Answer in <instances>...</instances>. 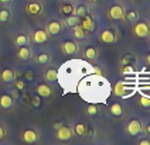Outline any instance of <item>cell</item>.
Wrapping results in <instances>:
<instances>
[{"mask_svg":"<svg viewBox=\"0 0 150 145\" xmlns=\"http://www.w3.org/2000/svg\"><path fill=\"white\" fill-rule=\"evenodd\" d=\"M72 135H74V131L68 125H64V124H61L57 128V132H55V137H57L58 141H68V139L72 138Z\"/></svg>","mask_w":150,"mask_h":145,"instance_id":"3","label":"cell"},{"mask_svg":"<svg viewBox=\"0 0 150 145\" xmlns=\"http://www.w3.org/2000/svg\"><path fill=\"white\" fill-rule=\"evenodd\" d=\"M33 41L35 44H44L48 41V33L45 30H35L33 33Z\"/></svg>","mask_w":150,"mask_h":145,"instance_id":"13","label":"cell"},{"mask_svg":"<svg viewBox=\"0 0 150 145\" xmlns=\"http://www.w3.org/2000/svg\"><path fill=\"white\" fill-rule=\"evenodd\" d=\"M59 1H62V3H65V1H72V0H59Z\"/></svg>","mask_w":150,"mask_h":145,"instance_id":"42","label":"cell"},{"mask_svg":"<svg viewBox=\"0 0 150 145\" xmlns=\"http://www.w3.org/2000/svg\"><path fill=\"white\" fill-rule=\"evenodd\" d=\"M146 62H147V65L150 66V54L149 55H146Z\"/></svg>","mask_w":150,"mask_h":145,"instance_id":"41","label":"cell"},{"mask_svg":"<svg viewBox=\"0 0 150 145\" xmlns=\"http://www.w3.org/2000/svg\"><path fill=\"white\" fill-rule=\"evenodd\" d=\"M133 33L139 38H147L150 35V24L147 21H136L133 24Z\"/></svg>","mask_w":150,"mask_h":145,"instance_id":"1","label":"cell"},{"mask_svg":"<svg viewBox=\"0 0 150 145\" xmlns=\"http://www.w3.org/2000/svg\"><path fill=\"white\" fill-rule=\"evenodd\" d=\"M143 130H144V131H146V132H147V134L150 135V124H147V125H146V127L143 128Z\"/></svg>","mask_w":150,"mask_h":145,"instance_id":"38","label":"cell"},{"mask_svg":"<svg viewBox=\"0 0 150 145\" xmlns=\"http://www.w3.org/2000/svg\"><path fill=\"white\" fill-rule=\"evenodd\" d=\"M126 131H127L129 135H132V137H136V135H139V134H142L143 132L142 123H140L139 120H130V121L127 123Z\"/></svg>","mask_w":150,"mask_h":145,"instance_id":"4","label":"cell"},{"mask_svg":"<svg viewBox=\"0 0 150 145\" xmlns=\"http://www.w3.org/2000/svg\"><path fill=\"white\" fill-rule=\"evenodd\" d=\"M0 79L4 82V83H13L16 80V72L11 68H6L1 70L0 73Z\"/></svg>","mask_w":150,"mask_h":145,"instance_id":"10","label":"cell"},{"mask_svg":"<svg viewBox=\"0 0 150 145\" xmlns=\"http://www.w3.org/2000/svg\"><path fill=\"white\" fill-rule=\"evenodd\" d=\"M139 145H150V139H140Z\"/></svg>","mask_w":150,"mask_h":145,"instance_id":"37","label":"cell"},{"mask_svg":"<svg viewBox=\"0 0 150 145\" xmlns=\"http://www.w3.org/2000/svg\"><path fill=\"white\" fill-rule=\"evenodd\" d=\"M75 134L78 137H85L86 135V132H88V127L83 124V123H79V124H76L75 125Z\"/></svg>","mask_w":150,"mask_h":145,"instance_id":"25","label":"cell"},{"mask_svg":"<svg viewBox=\"0 0 150 145\" xmlns=\"http://www.w3.org/2000/svg\"><path fill=\"white\" fill-rule=\"evenodd\" d=\"M44 79L47 80V82H55V80H58V70L57 69H47L45 70V73H44Z\"/></svg>","mask_w":150,"mask_h":145,"instance_id":"19","label":"cell"},{"mask_svg":"<svg viewBox=\"0 0 150 145\" xmlns=\"http://www.w3.org/2000/svg\"><path fill=\"white\" fill-rule=\"evenodd\" d=\"M72 28H74L72 34H74L75 38H78V40H83V38L86 37V31H85L79 24H78V26H75V27H72Z\"/></svg>","mask_w":150,"mask_h":145,"instance_id":"24","label":"cell"},{"mask_svg":"<svg viewBox=\"0 0 150 145\" xmlns=\"http://www.w3.org/2000/svg\"><path fill=\"white\" fill-rule=\"evenodd\" d=\"M16 89H18V90H25V83L23 82V80H17L16 82Z\"/></svg>","mask_w":150,"mask_h":145,"instance_id":"34","label":"cell"},{"mask_svg":"<svg viewBox=\"0 0 150 145\" xmlns=\"http://www.w3.org/2000/svg\"><path fill=\"white\" fill-rule=\"evenodd\" d=\"M116 40H117V34H116V30H113V28L103 30V31L99 34V41L103 44H106V45L115 44Z\"/></svg>","mask_w":150,"mask_h":145,"instance_id":"2","label":"cell"},{"mask_svg":"<svg viewBox=\"0 0 150 145\" xmlns=\"http://www.w3.org/2000/svg\"><path fill=\"white\" fill-rule=\"evenodd\" d=\"M110 113H112L113 116H116V117H120V116H123V107H122L119 103H113V104L110 106Z\"/></svg>","mask_w":150,"mask_h":145,"instance_id":"26","label":"cell"},{"mask_svg":"<svg viewBox=\"0 0 150 145\" xmlns=\"http://www.w3.org/2000/svg\"><path fill=\"white\" fill-rule=\"evenodd\" d=\"M25 11H27V14H30V16H38L42 11V6L38 1H30V3L25 6Z\"/></svg>","mask_w":150,"mask_h":145,"instance_id":"11","label":"cell"},{"mask_svg":"<svg viewBox=\"0 0 150 145\" xmlns=\"http://www.w3.org/2000/svg\"><path fill=\"white\" fill-rule=\"evenodd\" d=\"M81 23V17H78L76 14H71V16H67L65 17V20H64V26H67V27H75V26H78Z\"/></svg>","mask_w":150,"mask_h":145,"instance_id":"18","label":"cell"},{"mask_svg":"<svg viewBox=\"0 0 150 145\" xmlns=\"http://www.w3.org/2000/svg\"><path fill=\"white\" fill-rule=\"evenodd\" d=\"M75 9H76V7H75L71 1H65V3L59 7V13L67 17V16H71V14H75Z\"/></svg>","mask_w":150,"mask_h":145,"instance_id":"15","label":"cell"},{"mask_svg":"<svg viewBox=\"0 0 150 145\" xmlns=\"http://www.w3.org/2000/svg\"><path fill=\"white\" fill-rule=\"evenodd\" d=\"M35 61H37V63H40V65H48L51 62V56L48 54L42 52V54H38V55H37Z\"/></svg>","mask_w":150,"mask_h":145,"instance_id":"23","label":"cell"},{"mask_svg":"<svg viewBox=\"0 0 150 145\" xmlns=\"http://www.w3.org/2000/svg\"><path fill=\"white\" fill-rule=\"evenodd\" d=\"M139 103H140V106H143V107H150V97L149 96H142Z\"/></svg>","mask_w":150,"mask_h":145,"instance_id":"30","label":"cell"},{"mask_svg":"<svg viewBox=\"0 0 150 145\" xmlns=\"http://www.w3.org/2000/svg\"><path fill=\"white\" fill-rule=\"evenodd\" d=\"M85 113H86L88 116H96V114H99V107L95 106V104H89V106H86Z\"/></svg>","mask_w":150,"mask_h":145,"instance_id":"28","label":"cell"},{"mask_svg":"<svg viewBox=\"0 0 150 145\" xmlns=\"http://www.w3.org/2000/svg\"><path fill=\"white\" fill-rule=\"evenodd\" d=\"M83 55H85V58H86V59H95V58H98L99 52H98V49H96L95 47H89V48H86V49H85Z\"/></svg>","mask_w":150,"mask_h":145,"instance_id":"21","label":"cell"},{"mask_svg":"<svg viewBox=\"0 0 150 145\" xmlns=\"http://www.w3.org/2000/svg\"><path fill=\"white\" fill-rule=\"evenodd\" d=\"M126 90H127V87L125 86V83H122V82H117L116 86H115V89H113V93L116 94V96L123 97V96H126Z\"/></svg>","mask_w":150,"mask_h":145,"instance_id":"22","label":"cell"},{"mask_svg":"<svg viewBox=\"0 0 150 145\" xmlns=\"http://www.w3.org/2000/svg\"><path fill=\"white\" fill-rule=\"evenodd\" d=\"M78 51H79V47L74 41H65L61 45V52L64 55H76Z\"/></svg>","mask_w":150,"mask_h":145,"instance_id":"6","label":"cell"},{"mask_svg":"<svg viewBox=\"0 0 150 145\" xmlns=\"http://www.w3.org/2000/svg\"><path fill=\"white\" fill-rule=\"evenodd\" d=\"M30 43V38H28V35L25 34H18L14 38V45L16 47H23V45H28Z\"/></svg>","mask_w":150,"mask_h":145,"instance_id":"20","label":"cell"},{"mask_svg":"<svg viewBox=\"0 0 150 145\" xmlns=\"http://www.w3.org/2000/svg\"><path fill=\"white\" fill-rule=\"evenodd\" d=\"M62 27H64V24H62L61 21H58V20H52V21H50V23L47 24L45 31L48 33V35H57L61 33Z\"/></svg>","mask_w":150,"mask_h":145,"instance_id":"7","label":"cell"},{"mask_svg":"<svg viewBox=\"0 0 150 145\" xmlns=\"http://www.w3.org/2000/svg\"><path fill=\"white\" fill-rule=\"evenodd\" d=\"M139 18H140V14L136 10H129V11H125V14H123V20L127 24H134Z\"/></svg>","mask_w":150,"mask_h":145,"instance_id":"14","label":"cell"},{"mask_svg":"<svg viewBox=\"0 0 150 145\" xmlns=\"http://www.w3.org/2000/svg\"><path fill=\"white\" fill-rule=\"evenodd\" d=\"M14 104V99L10 94H1L0 96V107L1 109H11Z\"/></svg>","mask_w":150,"mask_h":145,"instance_id":"16","label":"cell"},{"mask_svg":"<svg viewBox=\"0 0 150 145\" xmlns=\"http://www.w3.org/2000/svg\"><path fill=\"white\" fill-rule=\"evenodd\" d=\"M4 135H6L4 128H3V125H0V139H3V138H4Z\"/></svg>","mask_w":150,"mask_h":145,"instance_id":"36","label":"cell"},{"mask_svg":"<svg viewBox=\"0 0 150 145\" xmlns=\"http://www.w3.org/2000/svg\"><path fill=\"white\" fill-rule=\"evenodd\" d=\"M75 14L78 16V17H83V16H86L88 13H86V7L81 4V6H78L76 9H75Z\"/></svg>","mask_w":150,"mask_h":145,"instance_id":"29","label":"cell"},{"mask_svg":"<svg viewBox=\"0 0 150 145\" xmlns=\"http://www.w3.org/2000/svg\"><path fill=\"white\" fill-rule=\"evenodd\" d=\"M134 61V58L132 56H123L122 59H120V65L123 66V65H132V62Z\"/></svg>","mask_w":150,"mask_h":145,"instance_id":"32","label":"cell"},{"mask_svg":"<svg viewBox=\"0 0 150 145\" xmlns=\"http://www.w3.org/2000/svg\"><path fill=\"white\" fill-rule=\"evenodd\" d=\"M120 72H122V75H130V73H133V66L132 65H123Z\"/></svg>","mask_w":150,"mask_h":145,"instance_id":"31","label":"cell"},{"mask_svg":"<svg viewBox=\"0 0 150 145\" xmlns=\"http://www.w3.org/2000/svg\"><path fill=\"white\" fill-rule=\"evenodd\" d=\"M123 14H125V7L120 4H115L108 10V17L110 20H123Z\"/></svg>","mask_w":150,"mask_h":145,"instance_id":"5","label":"cell"},{"mask_svg":"<svg viewBox=\"0 0 150 145\" xmlns=\"http://www.w3.org/2000/svg\"><path fill=\"white\" fill-rule=\"evenodd\" d=\"M21 139L24 141L25 144H34L38 141V134L34 130H25L21 134Z\"/></svg>","mask_w":150,"mask_h":145,"instance_id":"9","label":"cell"},{"mask_svg":"<svg viewBox=\"0 0 150 145\" xmlns=\"http://www.w3.org/2000/svg\"><path fill=\"white\" fill-rule=\"evenodd\" d=\"M11 18V13L10 10H0V23H8Z\"/></svg>","mask_w":150,"mask_h":145,"instance_id":"27","label":"cell"},{"mask_svg":"<svg viewBox=\"0 0 150 145\" xmlns=\"http://www.w3.org/2000/svg\"><path fill=\"white\" fill-rule=\"evenodd\" d=\"M13 0H0V3L1 4H8V3H11Z\"/></svg>","mask_w":150,"mask_h":145,"instance_id":"39","label":"cell"},{"mask_svg":"<svg viewBox=\"0 0 150 145\" xmlns=\"http://www.w3.org/2000/svg\"><path fill=\"white\" fill-rule=\"evenodd\" d=\"M31 55H33V51H31V48H30L28 45L18 47V49H17V56H18V59L28 61L30 58H31Z\"/></svg>","mask_w":150,"mask_h":145,"instance_id":"12","label":"cell"},{"mask_svg":"<svg viewBox=\"0 0 150 145\" xmlns=\"http://www.w3.org/2000/svg\"><path fill=\"white\" fill-rule=\"evenodd\" d=\"M24 77L27 79V80H30V82H31V80L34 79V73L31 72V70H27V72H24Z\"/></svg>","mask_w":150,"mask_h":145,"instance_id":"35","label":"cell"},{"mask_svg":"<svg viewBox=\"0 0 150 145\" xmlns=\"http://www.w3.org/2000/svg\"><path fill=\"white\" fill-rule=\"evenodd\" d=\"M79 26L82 27L86 33H92V31H95V23H93V20H92V17L89 16V14H86V16L81 17V23H79Z\"/></svg>","mask_w":150,"mask_h":145,"instance_id":"8","label":"cell"},{"mask_svg":"<svg viewBox=\"0 0 150 145\" xmlns=\"http://www.w3.org/2000/svg\"><path fill=\"white\" fill-rule=\"evenodd\" d=\"M52 93H54V90H52L48 85L40 83V85L37 86V94L41 96V97H50Z\"/></svg>","mask_w":150,"mask_h":145,"instance_id":"17","label":"cell"},{"mask_svg":"<svg viewBox=\"0 0 150 145\" xmlns=\"http://www.w3.org/2000/svg\"><path fill=\"white\" fill-rule=\"evenodd\" d=\"M31 104H33L34 107H40L41 106V96H34L33 99H31Z\"/></svg>","mask_w":150,"mask_h":145,"instance_id":"33","label":"cell"},{"mask_svg":"<svg viewBox=\"0 0 150 145\" xmlns=\"http://www.w3.org/2000/svg\"><path fill=\"white\" fill-rule=\"evenodd\" d=\"M91 3H93V4H98V3H102L103 0H89Z\"/></svg>","mask_w":150,"mask_h":145,"instance_id":"40","label":"cell"}]
</instances>
